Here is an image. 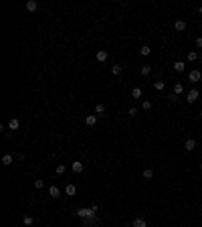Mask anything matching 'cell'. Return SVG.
Returning a JSON list of instances; mask_svg holds the SVG:
<instances>
[{
    "label": "cell",
    "instance_id": "cell-1",
    "mask_svg": "<svg viewBox=\"0 0 202 227\" xmlns=\"http://www.w3.org/2000/svg\"><path fill=\"white\" fill-rule=\"evenodd\" d=\"M95 211H97V207H83V209H79V211H77V217H81V219H93V217H95Z\"/></svg>",
    "mask_w": 202,
    "mask_h": 227
},
{
    "label": "cell",
    "instance_id": "cell-2",
    "mask_svg": "<svg viewBox=\"0 0 202 227\" xmlns=\"http://www.w3.org/2000/svg\"><path fill=\"white\" fill-rule=\"evenodd\" d=\"M198 95H200V91H198L196 87H192V89L188 91V95H186V102H188V103H194V102L198 99Z\"/></svg>",
    "mask_w": 202,
    "mask_h": 227
},
{
    "label": "cell",
    "instance_id": "cell-3",
    "mask_svg": "<svg viewBox=\"0 0 202 227\" xmlns=\"http://www.w3.org/2000/svg\"><path fill=\"white\" fill-rule=\"evenodd\" d=\"M95 59H97L99 63H105L107 59H109V53H107L105 49H99V51H97V55H95Z\"/></svg>",
    "mask_w": 202,
    "mask_h": 227
},
{
    "label": "cell",
    "instance_id": "cell-4",
    "mask_svg": "<svg viewBox=\"0 0 202 227\" xmlns=\"http://www.w3.org/2000/svg\"><path fill=\"white\" fill-rule=\"evenodd\" d=\"M83 168H85V164H83V162H81V160H75V162H71V170H73V172H83Z\"/></svg>",
    "mask_w": 202,
    "mask_h": 227
},
{
    "label": "cell",
    "instance_id": "cell-5",
    "mask_svg": "<svg viewBox=\"0 0 202 227\" xmlns=\"http://www.w3.org/2000/svg\"><path fill=\"white\" fill-rule=\"evenodd\" d=\"M196 146H198V144H196V140H194V138H188V140L184 142V148H186L188 152H192V150L196 148Z\"/></svg>",
    "mask_w": 202,
    "mask_h": 227
},
{
    "label": "cell",
    "instance_id": "cell-6",
    "mask_svg": "<svg viewBox=\"0 0 202 227\" xmlns=\"http://www.w3.org/2000/svg\"><path fill=\"white\" fill-rule=\"evenodd\" d=\"M200 77H202V75H200V71H196V69H192V71L188 73V79H190V81H194V83H196V81H200Z\"/></svg>",
    "mask_w": 202,
    "mask_h": 227
},
{
    "label": "cell",
    "instance_id": "cell-7",
    "mask_svg": "<svg viewBox=\"0 0 202 227\" xmlns=\"http://www.w3.org/2000/svg\"><path fill=\"white\" fill-rule=\"evenodd\" d=\"M49 195H51L53 199L61 197V191H59V187H57V184H51V187H49Z\"/></svg>",
    "mask_w": 202,
    "mask_h": 227
},
{
    "label": "cell",
    "instance_id": "cell-8",
    "mask_svg": "<svg viewBox=\"0 0 202 227\" xmlns=\"http://www.w3.org/2000/svg\"><path fill=\"white\" fill-rule=\"evenodd\" d=\"M24 8L29 10V12H34V10L39 8V2H37V0H29V2H26V6H24Z\"/></svg>",
    "mask_w": 202,
    "mask_h": 227
},
{
    "label": "cell",
    "instance_id": "cell-9",
    "mask_svg": "<svg viewBox=\"0 0 202 227\" xmlns=\"http://www.w3.org/2000/svg\"><path fill=\"white\" fill-rule=\"evenodd\" d=\"M174 30L184 33V30H186V22H184V20H176V22H174Z\"/></svg>",
    "mask_w": 202,
    "mask_h": 227
},
{
    "label": "cell",
    "instance_id": "cell-10",
    "mask_svg": "<svg viewBox=\"0 0 202 227\" xmlns=\"http://www.w3.org/2000/svg\"><path fill=\"white\" fill-rule=\"evenodd\" d=\"M75 193H77V187H75V184H67V187H65V195H67V197H73Z\"/></svg>",
    "mask_w": 202,
    "mask_h": 227
},
{
    "label": "cell",
    "instance_id": "cell-11",
    "mask_svg": "<svg viewBox=\"0 0 202 227\" xmlns=\"http://www.w3.org/2000/svg\"><path fill=\"white\" fill-rule=\"evenodd\" d=\"M85 124L87 126H95L97 124V116H95V114H89V116L85 118Z\"/></svg>",
    "mask_w": 202,
    "mask_h": 227
},
{
    "label": "cell",
    "instance_id": "cell-12",
    "mask_svg": "<svg viewBox=\"0 0 202 227\" xmlns=\"http://www.w3.org/2000/svg\"><path fill=\"white\" fill-rule=\"evenodd\" d=\"M131 225H134V227H148V223H146V219H142V217H135Z\"/></svg>",
    "mask_w": 202,
    "mask_h": 227
},
{
    "label": "cell",
    "instance_id": "cell-13",
    "mask_svg": "<svg viewBox=\"0 0 202 227\" xmlns=\"http://www.w3.org/2000/svg\"><path fill=\"white\" fill-rule=\"evenodd\" d=\"M184 69H186V63H184V61H176V63H174V71L182 73Z\"/></svg>",
    "mask_w": 202,
    "mask_h": 227
},
{
    "label": "cell",
    "instance_id": "cell-14",
    "mask_svg": "<svg viewBox=\"0 0 202 227\" xmlns=\"http://www.w3.org/2000/svg\"><path fill=\"white\" fill-rule=\"evenodd\" d=\"M8 128H10L12 132H14V130H18V128H20V122L16 120V118H12V120L8 122Z\"/></svg>",
    "mask_w": 202,
    "mask_h": 227
},
{
    "label": "cell",
    "instance_id": "cell-15",
    "mask_svg": "<svg viewBox=\"0 0 202 227\" xmlns=\"http://www.w3.org/2000/svg\"><path fill=\"white\" fill-rule=\"evenodd\" d=\"M180 93H184V85L182 83H174V95H180Z\"/></svg>",
    "mask_w": 202,
    "mask_h": 227
},
{
    "label": "cell",
    "instance_id": "cell-16",
    "mask_svg": "<svg viewBox=\"0 0 202 227\" xmlns=\"http://www.w3.org/2000/svg\"><path fill=\"white\" fill-rule=\"evenodd\" d=\"M131 97L134 99H142V87H134L131 89Z\"/></svg>",
    "mask_w": 202,
    "mask_h": 227
},
{
    "label": "cell",
    "instance_id": "cell-17",
    "mask_svg": "<svg viewBox=\"0 0 202 227\" xmlns=\"http://www.w3.org/2000/svg\"><path fill=\"white\" fill-rule=\"evenodd\" d=\"M142 176H144V179H146V180H150V179H154V170H152V168H146V170H144V172H142Z\"/></svg>",
    "mask_w": 202,
    "mask_h": 227
},
{
    "label": "cell",
    "instance_id": "cell-18",
    "mask_svg": "<svg viewBox=\"0 0 202 227\" xmlns=\"http://www.w3.org/2000/svg\"><path fill=\"white\" fill-rule=\"evenodd\" d=\"M150 73H152V65H142V75H144V77H148Z\"/></svg>",
    "mask_w": 202,
    "mask_h": 227
},
{
    "label": "cell",
    "instance_id": "cell-19",
    "mask_svg": "<svg viewBox=\"0 0 202 227\" xmlns=\"http://www.w3.org/2000/svg\"><path fill=\"white\" fill-rule=\"evenodd\" d=\"M186 59H188V61H190V63H192V61H196V59H198V53H196V51H188Z\"/></svg>",
    "mask_w": 202,
    "mask_h": 227
},
{
    "label": "cell",
    "instance_id": "cell-20",
    "mask_svg": "<svg viewBox=\"0 0 202 227\" xmlns=\"http://www.w3.org/2000/svg\"><path fill=\"white\" fill-rule=\"evenodd\" d=\"M2 164H4V166L12 164V154H4V156H2Z\"/></svg>",
    "mask_w": 202,
    "mask_h": 227
},
{
    "label": "cell",
    "instance_id": "cell-21",
    "mask_svg": "<svg viewBox=\"0 0 202 227\" xmlns=\"http://www.w3.org/2000/svg\"><path fill=\"white\" fill-rule=\"evenodd\" d=\"M121 71H123V67H121V65H113V67H111V73H113V75H121Z\"/></svg>",
    "mask_w": 202,
    "mask_h": 227
},
{
    "label": "cell",
    "instance_id": "cell-22",
    "mask_svg": "<svg viewBox=\"0 0 202 227\" xmlns=\"http://www.w3.org/2000/svg\"><path fill=\"white\" fill-rule=\"evenodd\" d=\"M22 223H24V225H26V227H30V225H33V223H34V219L30 217V215H24V217H22Z\"/></svg>",
    "mask_w": 202,
    "mask_h": 227
},
{
    "label": "cell",
    "instance_id": "cell-23",
    "mask_svg": "<svg viewBox=\"0 0 202 227\" xmlns=\"http://www.w3.org/2000/svg\"><path fill=\"white\" fill-rule=\"evenodd\" d=\"M164 87H166V83H164V81H160V79H158V81H154V89H156V91H162Z\"/></svg>",
    "mask_w": 202,
    "mask_h": 227
},
{
    "label": "cell",
    "instance_id": "cell-24",
    "mask_svg": "<svg viewBox=\"0 0 202 227\" xmlns=\"http://www.w3.org/2000/svg\"><path fill=\"white\" fill-rule=\"evenodd\" d=\"M140 53H142V57H148V55H150V53H152V49H150V47H148V45H144V47H142V49H140Z\"/></svg>",
    "mask_w": 202,
    "mask_h": 227
},
{
    "label": "cell",
    "instance_id": "cell-25",
    "mask_svg": "<svg viewBox=\"0 0 202 227\" xmlns=\"http://www.w3.org/2000/svg\"><path fill=\"white\" fill-rule=\"evenodd\" d=\"M65 170H67V166H65V164H57L55 172H57V174H65Z\"/></svg>",
    "mask_w": 202,
    "mask_h": 227
},
{
    "label": "cell",
    "instance_id": "cell-26",
    "mask_svg": "<svg viewBox=\"0 0 202 227\" xmlns=\"http://www.w3.org/2000/svg\"><path fill=\"white\" fill-rule=\"evenodd\" d=\"M95 114H105V106H103V103H97V106H95Z\"/></svg>",
    "mask_w": 202,
    "mask_h": 227
},
{
    "label": "cell",
    "instance_id": "cell-27",
    "mask_svg": "<svg viewBox=\"0 0 202 227\" xmlns=\"http://www.w3.org/2000/svg\"><path fill=\"white\" fill-rule=\"evenodd\" d=\"M142 110H144V111L152 110V102H148V99H146V102H142Z\"/></svg>",
    "mask_w": 202,
    "mask_h": 227
},
{
    "label": "cell",
    "instance_id": "cell-28",
    "mask_svg": "<svg viewBox=\"0 0 202 227\" xmlns=\"http://www.w3.org/2000/svg\"><path fill=\"white\" fill-rule=\"evenodd\" d=\"M127 114H130L131 118H135L138 114H140V110H138V107H130V110H127Z\"/></svg>",
    "mask_w": 202,
    "mask_h": 227
},
{
    "label": "cell",
    "instance_id": "cell-29",
    "mask_svg": "<svg viewBox=\"0 0 202 227\" xmlns=\"http://www.w3.org/2000/svg\"><path fill=\"white\" fill-rule=\"evenodd\" d=\"M45 187V180L43 179H37V180H34V188H43Z\"/></svg>",
    "mask_w": 202,
    "mask_h": 227
},
{
    "label": "cell",
    "instance_id": "cell-30",
    "mask_svg": "<svg viewBox=\"0 0 202 227\" xmlns=\"http://www.w3.org/2000/svg\"><path fill=\"white\" fill-rule=\"evenodd\" d=\"M196 47L202 49V37H196Z\"/></svg>",
    "mask_w": 202,
    "mask_h": 227
},
{
    "label": "cell",
    "instance_id": "cell-31",
    "mask_svg": "<svg viewBox=\"0 0 202 227\" xmlns=\"http://www.w3.org/2000/svg\"><path fill=\"white\" fill-rule=\"evenodd\" d=\"M198 59H200V61H202V53H198Z\"/></svg>",
    "mask_w": 202,
    "mask_h": 227
},
{
    "label": "cell",
    "instance_id": "cell-32",
    "mask_svg": "<svg viewBox=\"0 0 202 227\" xmlns=\"http://www.w3.org/2000/svg\"><path fill=\"white\" fill-rule=\"evenodd\" d=\"M198 12H200V14H202V6H200V8H198Z\"/></svg>",
    "mask_w": 202,
    "mask_h": 227
},
{
    "label": "cell",
    "instance_id": "cell-33",
    "mask_svg": "<svg viewBox=\"0 0 202 227\" xmlns=\"http://www.w3.org/2000/svg\"><path fill=\"white\" fill-rule=\"evenodd\" d=\"M200 170H202V162H200Z\"/></svg>",
    "mask_w": 202,
    "mask_h": 227
},
{
    "label": "cell",
    "instance_id": "cell-34",
    "mask_svg": "<svg viewBox=\"0 0 202 227\" xmlns=\"http://www.w3.org/2000/svg\"><path fill=\"white\" fill-rule=\"evenodd\" d=\"M200 118H202V111H200Z\"/></svg>",
    "mask_w": 202,
    "mask_h": 227
},
{
    "label": "cell",
    "instance_id": "cell-35",
    "mask_svg": "<svg viewBox=\"0 0 202 227\" xmlns=\"http://www.w3.org/2000/svg\"><path fill=\"white\" fill-rule=\"evenodd\" d=\"M200 148H202V144H200Z\"/></svg>",
    "mask_w": 202,
    "mask_h": 227
}]
</instances>
